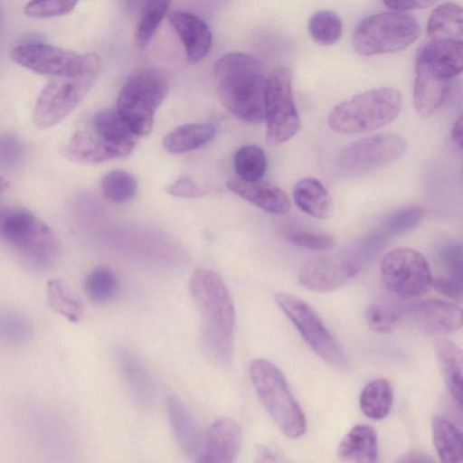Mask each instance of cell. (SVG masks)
<instances>
[{"mask_svg":"<svg viewBox=\"0 0 463 463\" xmlns=\"http://www.w3.org/2000/svg\"><path fill=\"white\" fill-rule=\"evenodd\" d=\"M216 129L210 123H190L169 132L164 138L165 148L175 154L196 149L215 136Z\"/></svg>","mask_w":463,"mask_h":463,"instance_id":"cell-29","label":"cell"},{"mask_svg":"<svg viewBox=\"0 0 463 463\" xmlns=\"http://www.w3.org/2000/svg\"><path fill=\"white\" fill-rule=\"evenodd\" d=\"M3 19H4L3 11H2V8L0 6V29H1V26H2V24H3Z\"/></svg>","mask_w":463,"mask_h":463,"instance_id":"cell-50","label":"cell"},{"mask_svg":"<svg viewBox=\"0 0 463 463\" xmlns=\"http://www.w3.org/2000/svg\"><path fill=\"white\" fill-rule=\"evenodd\" d=\"M168 93L164 75L153 68L133 72L121 88L116 110L131 129L140 136L151 132L154 116Z\"/></svg>","mask_w":463,"mask_h":463,"instance_id":"cell-7","label":"cell"},{"mask_svg":"<svg viewBox=\"0 0 463 463\" xmlns=\"http://www.w3.org/2000/svg\"><path fill=\"white\" fill-rule=\"evenodd\" d=\"M90 130L113 159L128 156L136 147L139 137L116 109L97 112L92 118Z\"/></svg>","mask_w":463,"mask_h":463,"instance_id":"cell-16","label":"cell"},{"mask_svg":"<svg viewBox=\"0 0 463 463\" xmlns=\"http://www.w3.org/2000/svg\"><path fill=\"white\" fill-rule=\"evenodd\" d=\"M433 440L439 459L443 462H461L462 433L449 420L437 416L433 420Z\"/></svg>","mask_w":463,"mask_h":463,"instance_id":"cell-31","label":"cell"},{"mask_svg":"<svg viewBox=\"0 0 463 463\" xmlns=\"http://www.w3.org/2000/svg\"><path fill=\"white\" fill-rule=\"evenodd\" d=\"M84 54L43 43H23L12 51L13 60L19 65L39 74L57 76L77 70Z\"/></svg>","mask_w":463,"mask_h":463,"instance_id":"cell-14","label":"cell"},{"mask_svg":"<svg viewBox=\"0 0 463 463\" xmlns=\"http://www.w3.org/2000/svg\"><path fill=\"white\" fill-rule=\"evenodd\" d=\"M399 462H432L434 459L429 455L416 450L408 451L398 459Z\"/></svg>","mask_w":463,"mask_h":463,"instance_id":"cell-46","label":"cell"},{"mask_svg":"<svg viewBox=\"0 0 463 463\" xmlns=\"http://www.w3.org/2000/svg\"><path fill=\"white\" fill-rule=\"evenodd\" d=\"M266 140L278 146L294 137L301 128L292 92V76L286 67L275 69L265 87Z\"/></svg>","mask_w":463,"mask_h":463,"instance_id":"cell-10","label":"cell"},{"mask_svg":"<svg viewBox=\"0 0 463 463\" xmlns=\"http://www.w3.org/2000/svg\"><path fill=\"white\" fill-rule=\"evenodd\" d=\"M172 0H145L135 33L136 45L143 49L148 45L163 18L168 13Z\"/></svg>","mask_w":463,"mask_h":463,"instance_id":"cell-33","label":"cell"},{"mask_svg":"<svg viewBox=\"0 0 463 463\" xmlns=\"http://www.w3.org/2000/svg\"><path fill=\"white\" fill-rule=\"evenodd\" d=\"M213 71L223 106L244 122H261L267 78L260 62L249 54L233 52L221 57Z\"/></svg>","mask_w":463,"mask_h":463,"instance_id":"cell-2","label":"cell"},{"mask_svg":"<svg viewBox=\"0 0 463 463\" xmlns=\"http://www.w3.org/2000/svg\"><path fill=\"white\" fill-rule=\"evenodd\" d=\"M343 24L340 17L331 11H318L308 23L311 37L319 44L330 45L336 43L342 34Z\"/></svg>","mask_w":463,"mask_h":463,"instance_id":"cell-39","label":"cell"},{"mask_svg":"<svg viewBox=\"0 0 463 463\" xmlns=\"http://www.w3.org/2000/svg\"><path fill=\"white\" fill-rule=\"evenodd\" d=\"M238 178L254 182L261 180L267 169V158L261 147L256 145L241 146L233 159Z\"/></svg>","mask_w":463,"mask_h":463,"instance_id":"cell-36","label":"cell"},{"mask_svg":"<svg viewBox=\"0 0 463 463\" xmlns=\"http://www.w3.org/2000/svg\"><path fill=\"white\" fill-rule=\"evenodd\" d=\"M462 127H463L462 117L459 116L456 119V121L451 128V133H450L451 139L459 148L462 147V134H463Z\"/></svg>","mask_w":463,"mask_h":463,"instance_id":"cell-47","label":"cell"},{"mask_svg":"<svg viewBox=\"0 0 463 463\" xmlns=\"http://www.w3.org/2000/svg\"><path fill=\"white\" fill-rule=\"evenodd\" d=\"M228 188L240 197L275 214H284L290 210V201L279 187L261 180L248 182L240 178L227 181Z\"/></svg>","mask_w":463,"mask_h":463,"instance_id":"cell-23","label":"cell"},{"mask_svg":"<svg viewBox=\"0 0 463 463\" xmlns=\"http://www.w3.org/2000/svg\"><path fill=\"white\" fill-rule=\"evenodd\" d=\"M368 326L375 333L389 334L400 323L396 307L372 304L365 311Z\"/></svg>","mask_w":463,"mask_h":463,"instance_id":"cell-41","label":"cell"},{"mask_svg":"<svg viewBox=\"0 0 463 463\" xmlns=\"http://www.w3.org/2000/svg\"><path fill=\"white\" fill-rule=\"evenodd\" d=\"M420 34L417 20L399 12H383L364 18L355 27L352 43L361 55L395 52L407 48Z\"/></svg>","mask_w":463,"mask_h":463,"instance_id":"cell-8","label":"cell"},{"mask_svg":"<svg viewBox=\"0 0 463 463\" xmlns=\"http://www.w3.org/2000/svg\"><path fill=\"white\" fill-rule=\"evenodd\" d=\"M275 300L317 355L336 367L348 365L346 354L307 303L284 292L278 293Z\"/></svg>","mask_w":463,"mask_h":463,"instance_id":"cell-11","label":"cell"},{"mask_svg":"<svg viewBox=\"0 0 463 463\" xmlns=\"http://www.w3.org/2000/svg\"><path fill=\"white\" fill-rule=\"evenodd\" d=\"M462 9L451 2L439 5L430 14L427 33L431 41H462Z\"/></svg>","mask_w":463,"mask_h":463,"instance_id":"cell-28","label":"cell"},{"mask_svg":"<svg viewBox=\"0 0 463 463\" xmlns=\"http://www.w3.org/2000/svg\"><path fill=\"white\" fill-rule=\"evenodd\" d=\"M250 375L260 402L279 430L291 439L304 435L305 415L281 372L272 363L256 359L250 365Z\"/></svg>","mask_w":463,"mask_h":463,"instance_id":"cell-6","label":"cell"},{"mask_svg":"<svg viewBox=\"0 0 463 463\" xmlns=\"http://www.w3.org/2000/svg\"><path fill=\"white\" fill-rule=\"evenodd\" d=\"M166 192L173 196L183 198H197L207 193L204 187L188 176L181 177L171 183L167 186Z\"/></svg>","mask_w":463,"mask_h":463,"instance_id":"cell-44","label":"cell"},{"mask_svg":"<svg viewBox=\"0 0 463 463\" xmlns=\"http://www.w3.org/2000/svg\"><path fill=\"white\" fill-rule=\"evenodd\" d=\"M33 325L20 311L5 309L0 311V341L9 345H22L33 335Z\"/></svg>","mask_w":463,"mask_h":463,"instance_id":"cell-35","label":"cell"},{"mask_svg":"<svg viewBox=\"0 0 463 463\" xmlns=\"http://www.w3.org/2000/svg\"><path fill=\"white\" fill-rule=\"evenodd\" d=\"M393 392L391 383L383 378L368 383L360 395V407L364 414L374 420L384 419L392 405Z\"/></svg>","mask_w":463,"mask_h":463,"instance_id":"cell-32","label":"cell"},{"mask_svg":"<svg viewBox=\"0 0 463 463\" xmlns=\"http://www.w3.org/2000/svg\"><path fill=\"white\" fill-rule=\"evenodd\" d=\"M424 217V210L419 206L402 208L391 213L373 232L383 244L391 238L406 233L417 227Z\"/></svg>","mask_w":463,"mask_h":463,"instance_id":"cell-34","label":"cell"},{"mask_svg":"<svg viewBox=\"0 0 463 463\" xmlns=\"http://www.w3.org/2000/svg\"><path fill=\"white\" fill-rule=\"evenodd\" d=\"M118 279L108 267L93 269L86 277L84 288L89 298L96 304L110 302L118 291Z\"/></svg>","mask_w":463,"mask_h":463,"instance_id":"cell-37","label":"cell"},{"mask_svg":"<svg viewBox=\"0 0 463 463\" xmlns=\"http://www.w3.org/2000/svg\"><path fill=\"white\" fill-rule=\"evenodd\" d=\"M103 194L110 202L124 203L130 201L137 194V183L129 173L114 170L108 173L102 179Z\"/></svg>","mask_w":463,"mask_h":463,"instance_id":"cell-38","label":"cell"},{"mask_svg":"<svg viewBox=\"0 0 463 463\" xmlns=\"http://www.w3.org/2000/svg\"><path fill=\"white\" fill-rule=\"evenodd\" d=\"M360 270V262L352 258L318 256L300 269L298 281L306 288L327 292L341 287Z\"/></svg>","mask_w":463,"mask_h":463,"instance_id":"cell-15","label":"cell"},{"mask_svg":"<svg viewBox=\"0 0 463 463\" xmlns=\"http://www.w3.org/2000/svg\"><path fill=\"white\" fill-rule=\"evenodd\" d=\"M260 458L258 461H275L277 460L272 451L268 449L267 448L259 449V452L257 455Z\"/></svg>","mask_w":463,"mask_h":463,"instance_id":"cell-48","label":"cell"},{"mask_svg":"<svg viewBox=\"0 0 463 463\" xmlns=\"http://www.w3.org/2000/svg\"><path fill=\"white\" fill-rule=\"evenodd\" d=\"M100 67L98 55L85 53L84 61L77 70L52 76L37 97L33 112L35 126L47 128L71 114L91 89Z\"/></svg>","mask_w":463,"mask_h":463,"instance_id":"cell-4","label":"cell"},{"mask_svg":"<svg viewBox=\"0 0 463 463\" xmlns=\"http://www.w3.org/2000/svg\"><path fill=\"white\" fill-rule=\"evenodd\" d=\"M0 240L24 265L36 271L52 268L60 255V243L53 231L24 208H0Z\"/></svg>","mask_w":463,"mask_h":463,"instance_id":"cell-3","label":"cell"},{"mask_svg":"<svg viewBox=\"0 0 463 463\" xmlns=\"http://www.w3.org/2000/svg\"><path fill=\"white\" fill-rule=\"evenodd\" d=\"M189 289L202 318V341L207 354L227 364L233 352L235 309L225 283L215 272L201 269L191 276Z\"/></svg>","mask_w":463,"mask_h":463,"instance_id":"cell-1","label":"cell"},{"mask_svg":"<svg viewBox=\"0 0 463 463\" xmlns=\"http://www.w3.org/2000/svg\"><path fill=\"white\" fill-rule=\"evenodd\" d=\"M406 140L395 134L365 137L344 148L335 163V175L354 178L384 167L405 153Z\"/></svg>","mask_w":463,"mask_h":463,"instance_id":"cell-9","label":"cell"},{"mask_svg":"<svg viewBox=\"0 0 463 463\" xmlns=\"http://www.w3.org/2000/svg\"><path fill=\"white\" fill-rule=\"evenodd\" d=\"M439 1L440 0H383L386 6L398 12L426 8Z\"/></svg>","mask_w":463,"mask_h":463,"instance_id":"cell-45","label":"cell"},{"mask_svg":"<svg viewBox=\"0 0 463 463\" xmlns=\"http://www.w3.org/2000/svg\"><path fill=\"white\" fill-rule=\"evenodd\" d=\"M166 15L183 42L189 62L196 63L203 60L209 53L213 43L208 24L201 17L187 12L170 11Z\"/></svg>","mask_w":463,"mask_h":463,"instance_id":"cell-17","label":"cell"},{"mask_svg":"<svg viewBox=\"0 0 463 463\" xmlns=\"http://www.w3.org/2000/svg\"><path fill=\"white\" fill-rule=\"evenodd\" d=\"M167 413L180 448L187 456L199 461L204 439L190 411L177 396L171 395L167 399Z\"/></svg>","mask_w":463,"mask_h":463,"instance_id":"cell-21","label":"cell"},{"mask_svg":"<svg viewBox=\"0 0 463 463\" xmlns=\"http://www.w3.org/2000/svg\"><path fill=\"white\" fill-rule=\"evenodd\" d=\"M442 272L432 277L431 285L444 296L460 298L463 288L462 248L458 243L443 245L438 253Z\"/></svg>","mask_w":463,"mask_h":463,"instance_id":"cell-24","label":"cell"},{"mask_svg":"<svg viewBox=\"0 0 463 463\" xmlns=\"http://www.w3.org/2000/svg\"><path fill=\"white\" fill-rule=\"evenodd\" d=\"M402 105L397 90L376 88L337 104L330 111L327 123L338 133L369 132L392 122L399 116Z\"/></svg>","mask_w":463,"mask_h":463,"instance_id":"cell-5","label":"cell"},{"mask_svg":"<svg viewBox=\"0 0 463 463\" xmlns=\"http://www.w3.org/2000/svg\"><path fill=\"white\" fill-rule=\"evenodd\" d=\"M337 457L345 462H375L378 458L377 436L368 424L354 426L342 439Z\"/></svg>","mask_w":463,"mask_h":463,"instance_id":"cell-25","label":"cell"},{"mask_svg":"<svg viewBox=\"0 0 463 463\" xmlns=\"http://www.w3.org/2000/svg\"><path fill=\"white\" fill-rule=\"evenodd\" d=\"M446 386L456 405L462 407V352L454 343L438 339L434 345Z\"/></svg>","mask_w":463,"mask_h":463,"instance_id":"cell-27","label":"cell"},{"mask_svg":"<svg viewBox=\"0 0 463 463\" xmlns=\"http://www.w3.org/2000/svg\"><path fill=\"white\" fill-rule=\"evenodd\" d=\"M46 301L49 307L72 323L79 322L84 313L80 297L61 279H52L46 284Z\"/></svg>","mask_w":463,"mask_h":463,"instance_id":"cell-30","label":"cell"},{"mask_svg":"<svg viewBox=\"0 0 463 463\" xmlns=\"http://www.w3.org/2000/svg\"><path fill=\"white\" fill-rule=\"evenodd\" d=\"M241 429L232 419H220L208 430L200 462H233L241 448Z\"/></svg>","mask_w":463,"mask_h":463,"instance_id":"cell-18","label":"cell"},{"mask_svg":"<svg viewBox=\"0 0 463 463\" xmlns=\"http://www.w3.org/2000/svg\"><path fill=\"white\" fill-rule=\"evenodd\" d=\"M400 323L428 335L452 333L462 326L461 308L448 301L424 299L396 307Z\"/></svg>","mask_w":463,"mask_h":463,"instance_id":"cell-13","label":"cell"},{"mask_svg":"<svg viewBox=\"0 0 463 463\" xmlns=\"http://www.w3.org/2000/svg\"><path fill=\"white\" fill-rule=\"evenodd\" d=\"M380 274L387 289L405 298L424 294L432 280L425 257L410 248H397L389 251L381 262Z\"/></svg>","mask_w":463,"mask_h":463,"instance_id":"cell-12","label":"cell"},{"mask_svg":"<svg viewBox=\"0 0 463 463\" xmlns=\"http://www.w3.org/2000/svg\"><path fill=\"white\" fill-rule=\"evenodd\" d=\"M80 0H31L24 8V14L33 18H51L71 13Z\"/></svg>","mask_w":463,"mask_h":463,"instance_id":"cell-42","label":"cell"},{"mask_svg":"<svg viewBox=\"0 0 463 463\" xmlns=\"http://www.w3.org/2000/svg\"><path fill=\"white\" fill-rule=\"evenodd\" d=\"M416 61L429 66L438 74L453 80L462 71L463 41H430L421 44Z\"/></svg>","mask_w":463,"mask_h":463,"instance_id":"cell-20","label":"cell"},{"mask_svg":"<svg viewBox=\"0 0 463 463\" xmlns=\"http://www.w3.org/2000/svg\"><path fill=\"white\" fill-rule=\"evenodd\" d=\"M120 374L134 400L147 406L154 401L155 385L148 370L130 349L120 347L116 352Z\"/></svg>","mask_w":463,"mask_h":463,"instance_id":"cell-22","label":"cell"},{"mask_svg":"<svg viewBox=\"0 0 463 463\" xmlns=\"http://www.w3.org/2000/svg\"><path fill=\"white\" fill-rule=\"evenodd\" d=\"M24 146L21 140L13 134L0 135V167L15 168L23 160Z\"/></svg>","mask_w":463,"mask_h":463,"instance_id":"cell-43","label":"cell"},{"mask_svg":"<svg viewBox=\"0 0 463 463\" xmlns=\"http://www.w3.org/2000/svg\"><path fill=\"white\" fill-rule=\"evenodd\" d=\"M297 206L317 219L327 218L333 210V200L323 184L314 177L298 180L293 188Z\"/></svg>","mask_w":463,"mask_h":463,"instance_id":"cell-26","label":"cell"},{"mask_svg":"<svg viewBox=\"0 0 463 463\" xmlns=\"http://www.w3.org/2000/svg\"><path fill=\"white\" fill-rule=\"evenodd\" d=\"M284 236L289 243L309 250H329L335 244V239L331 234L301 228H288Z\"/></svg>","mask_w":463,"mask_h":463,"instance_id":"cell-40","label":"cell"},{"mask_svg":"<svg viewBox=\"0 0 463 463\" xmlns=\"http://www.w3.org/2000/svg\"><path fill=\"white\" fill-rule=\"evenodd\" d=\"M7 183L5 179L0 177V194L6 188Z\"/></svg>","mask_w":463,"mask_h":463,"instance_id":"cell-49","label":"cell"},{"mask_svg":"<svg viewBox=\"0 0 463 463\" xmlns=\"http://www.w3.org/2000/svg\"><path fill=\"white\" fill-rule=\"evenodd\" d=\"M450 81L416 61L413 105L417 113L429 117L439 110L448 96Z\"/></svg>","mask_w":463,"mask_h":463,"instance_id":"cell-19","label":"cell"}]
</instances>
